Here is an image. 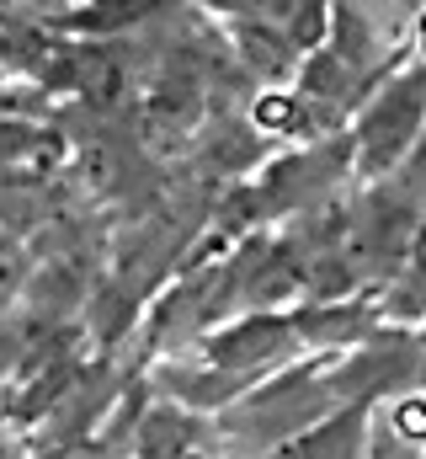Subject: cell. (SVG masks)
<instances>
[{
    "label": "cell",
    "mask_w": 426,
    "mask_h": 459,
    "mask_svg": "<svg viewBox=\"0 0 426 459\" xmlns=\"http://www.w3.org/2000/svg\"><path fill=\"white\" fill-rule=\"evenodd\" d=\"M362 428H368V401H352V406L336 411L330 422L299 433L277 459H357V449H362Z\"/></svg>",
    "instance_id": "obj_3"
},
{
    "label": "cell",
    "mask_w": 426,
    "mask_h": 459,
    "mask_svg": "<svg viewBox=\"0 0 426 459\" xmlns=\"http://www.w3.org/2000/svg\"><path fill=\"white\" fill-rule=\"evenodd\" d=\"M422 48H426V16H422Z\"/></svg>",
    "instance_id": "obj_6"
},
{
    "label": "cell",
    "mask_w": 426,
    "mask_h": 459,
    "mask_svg": "<svg viewBox=\"0 0 426 459\" xmlns=\"http://www.w3.org/2000/svg\"><path fill=\"white\" fill-rule=\"evenodd\" d=\"M422 123H426V65H411V70H400V75L379 91V102L362 113V128H357V166H362L368 177L395 171V166L411 155Z\"/></svg>",
    "instance_id": "obj_1"
},
{
    "label": "cell",
    "mask_w": 426,
    "mask_h": 459,
    "mask_svg": "<svg viewBox=\"0 0 426 459\" xmlns=\"http://www.w3.org/2000/svg\"><path fill=\"white\" fill-rule=\"evenodd\" d=\"M379 459H426V455H422V444H405V438L389 433V444H384V455Z\"/></svg>",
    "instance_id": "obj_5"
},
{
    "label": "cell",
    "mask_w": 426,
    "mask_h": 459,
    "mask_svg": "<svg viewBox=\"0 0 426 459\" xmlns=\"http://www.w3.org/2000/svg\"><path fill=\"white\" fill-rule=\"evenodd\" d=\"M416 139H422V144H411V177H416V193H422V204H426V128Z\"/></svg>",
    "instance_id": "obj_4"
},
{
    "label": "cell",
    "mask_w": 426,
    "mask_h": 459,
    "mask_svg": "<svg viewBox=\"0 0 426 459\" xmlns=\"http://www.w3.org/2000/svg\"><path fill=\"white\" fill-rule=\"evenodd\" d=\"M294 342H299V337H294V321H283V316H251V321H234L229 332L213 337L209 363L213 368H229V374H240V368H267V363H277Z\"/></svg>",
    "instance_id": "obj_2"
}]
</instances>
